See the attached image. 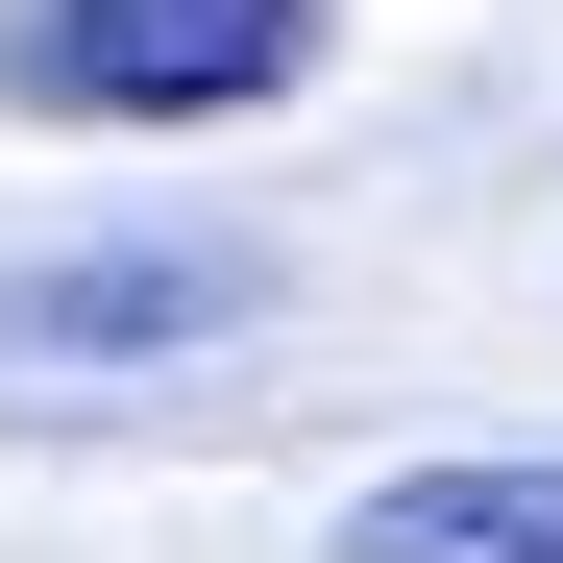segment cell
Segmentation results:
<instances>
[{
    "instance_id": "7a4b0ae2",
    "label": "cell",
    "mask_w": 563,
    "mask_h": 563,
    "mask_svg": "<svg viewBox=\"0 0 563 563\" xmlns=\"http://www.w3.org/2000/svg\"><path fill=\"white\" fill-rule=\"evenodd\" d=\"M221 319H269V245H221V221H172V245H25L0 269V343L25 367H172Z\"/></svg>"
},
{
    "instance_id": "3957f363",
    "label": "cell",
    "mask_w": 563,
    "mask_h": 563,
    "mask_svg": "<svg viewBox=\"0 0 563 563\" xmlns=\"http://www.w3.org/2000/svg\"><path fill=\"white\" fill-rule=\"evenodd\" d=\"M319 563H563V441H490V465H393L343 490Z\"/></svg>"
},
{
    "instance_id": "6da1fadb",
    "label": "cell",
    "mask_w": 563,
    "mask_h": 563,
    "mask_svg": "<svg viewBox=\"0 0 563 563\" xmlns=\"http://www.w3.org/2000/svg\"><path fill=\"white\" fill-rule=\"evenodd\" d=\"M343 49V0H0L25 123H245Z\"/></svg>"
}]
</instances>
